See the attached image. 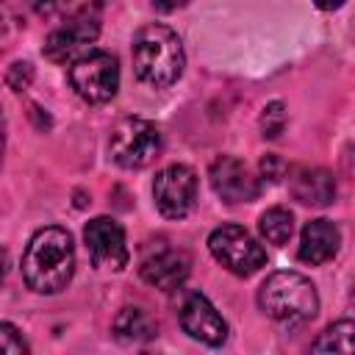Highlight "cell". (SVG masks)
<instances>
[{
    "label": "cell",
    "mask_w": 355,
    "mask_h": 355,
    "mask_svg": "<svg viewBox=\"0 0 355 355\" xmlns=\"http://www.w3.org/2000/svg\"><path fill=\"white\" fill-rule=\"evenodd\" d=\"M75 275V244L64 227H42L31 236L22 255V277L36 294H58Z\"/></svg>",
    "instance_id": "6da1fadb"
},
{
    "label": "cell",
    "mask_w": 355,
    "mask_h": 355,
    "mask_svg": "<svg viewBox=\"0 0 355 355\" xmlns=\"http://www.w3.org/2000/svg\"><path fill=\"white\" fill-rule=\"evenodd\" d=\"M130 55H133L136 78L153 89H166V86L178 83V78L183 75V67H186V53H183L180 36L161 22H150L136 31Z\"/></svg>",
    "instance_id": "7a4b0ae2"
},
{
    "label": "cell",
    "mask_w": 355,
    "mask_h": 355,
    "mask_svg": "<svg viewBox=\"0 0 355 355\" xmlns=\"http://www.w3.org/2000/svg\"><path fill=\"white\" fill-rule=\"evenodd\" d=\"M258 308L277 324H305L319 311L316 286L300 272H272L258 288Z\"/></svg>",
    "instance_id": "3957f363"
},
{
    "label": "cell",
    "mask_w": 355,
    "mask_h": 355,
    "mask_svg": "<svg viewBox=\"0 0 355 355\" xmlns=\"http://www.w3.org/2000/svg\"><path fill=\"white\" fill-rule=\"evenodd\" d=\"M100 28H103V3L92 0L78 11H72L55 31H50V36L44 39V55L55 64H72L75 58L92 50V44L100 36Z\"/></svg>",
    "instance_id": "277c9868"
},
{
    "label": "cell",
    "mask_w": 355,
    "mask_h": 355,
    "mask_svg": "<svg viewBox=\"0 0 355 355\" xmlns=\"http://www.w3.org/2000/svg\"><path fill=\"white\" fill-rule=\"evenodd\" d=\"M108 153L122 169H144L161 153V130L144 116H125L111 128Z\"/></svg>",
    "instance_id": "5b68a950"
},
{
    "label": "cell",
    "mask_w": 355,
    "mask_h": 355,
    "mask_svg": "<svg viewBox=\"0 0 355 355\" xmlns=\"http://www.w3.org/2000/svg\"><path fill=\"white\" fill-rule=\"evenodd\" d=\"M69 83L75 94L92 105L108 103L119 89V61L105 50H89L69 64Z\"/></svg>",
    "instance_id": "8992f818"
},
{
    "label": "cell",
    "mask_w": 355,
    "mask_h": 355,
    "mask_svg": "<svg viewBox=\"0 0 355 355\" xmlns=\"http://www.w3.org/2000/svg\"><path fill=\"white\" fill-rule=\"evenodd\" d=\"M208 250L236 277H250L266 266V250L239 225H222L208 236Z\"/></svg>",
    "instance_id": "52a82bcc"
},
{
    "label": "cell",
    "mask_w": 355,
    "mask_h": 355,
    "mask_svg": "<svg viewBox=\"0 0 355 355\" xmlns=\"http://www.w3.org/2000/svg\"><path fill=\"white\" fill-rule=\"evenodd\" d=\"M153 200L161 216L183 219L197 202V175L186 164L164 166L153 180Z\"/></svg>",
    "instance_id": "ba28073f"
},
{
    "label": "cell",
    "mask_w": 355,
    "mask_h": 355,
    "mask_svg": "<svg viewBox=\"0 0 355 355\" xmlns=\"http://www.w3.org/2000/svg\"><path fill=\"white\" fill-rule=\"evenodd\" d=\"M83 241H86V250L97 269L119 272L122 266H128L130 252H128V241H125V227L116 219L94 216L83 227Z\"/></svg>",
    "instance_id": "9c48e42d"
},
{
    "label": "cell",
    "mask_w": 355,
    "mask_h": 355,
    "mask_svg": "<svg viewBox=\"0 0 355 355\" xmlns=\"http://www.w3.org/2000/svg\"><path fill=\"white\" fill-rule=\"evenodd\" d=\"M180 327L194 341L208 347H222L227 341V322L214 308V302L202 291H189L180 305Z\"/></svg>",
    "instance_id": "30bf717a"
},
{
    "label": "cell",
    "mask_w": 355,
    "mask_h": 355,
    "mask_svg": "<svg viewBox=\"0 0 355 355\" xmlns=\"http://www.w3.org/2000/svg\"><path fill=\"white\" fill-rule=\"evenodd\" d=\"M211 189L225 202H250L258 197V178L250 172V166L233 155H219L208 169Z\"/></svg>",
    "instance_id": "8fae6325"
},
{
    "label": "cell",
    "mask_w": 355,
    "mask_h": 355,
    "mask_svg": "<svg viewBox=\"0 0 355 355\" xmlns=\"http://www.w3.org/2000/svg\"><path fill=\"white\" fill-rule=\"evenodd\" d=\"M189 255L180 252V250H169V247H161L158 252L147 255L139 266V275L144 283L161 288V291H172L178 286H183V280L189 277Z\"/></svg>",
    "instance_id": "7c38bea8"
},
{
    "label": "cell",
    "mask_w": 355,
    "mask_h": 355,
    "mask_svg": "<svg viewBox=\"0 0 355 355\" xmlns=\"http://www.w3.org/2000/svg\"><path fill=\"white\" fill-rule=\"evenodd\" d=\"M288 191L302 205L324 208L336 200V178L322 166H294L288 172Z\"/></svg>",
    "instance_id": "4fadbf2b"
},
{
    "label": "cell",
    "mask_w": 355,
    "mask_h": 355,
    "mask_svg": "<svg viewBox=\"0 0 355 355\" xmlns=\"http://www.w3.org/2000/svg\"><path fill=\"white\" fill-rule=\"evenodd\" d=\"M338 247H341V230L336 227V222L319 216V219H311L302 227L297 258L302 263L319 266V263H327L330 258H336Z\"/></svg>",
    "instance_id": "5bb4252c"
},
{
    "label": "cell",
    "mask_w": 355,
    "mask_h": 355,
    "mask_svg": "<svg viewBox=\"0 0 355 355\" xmlns=\"http://www.w3.org/2000/svg\"><path fill=\"white\" fill-rule=\"evenodd\" d=\"M155 322L150 319V313L144 308H136V305H128L116 313L114 319V336L122 341V344H141V341H150L155 336Z\"/></svg>",
    "instance_id": "9a60e30c"
},
{
    "label": "cell",
    "mask_w": 355,
    "mask_h": 355,
    "mask_svg": "<svg viewBox=\"0 0 355 355\" xmlns=\"http://www.w3.org/2000/svg\"><path fill=\"white\" fill-rule=\"evenodd\" d=\"M258 230H261V236L269 244L283 247V244H288V239L294 233V214L288 208H283V205H275V208H269V211L261 214Z\"/></svg>",
    "instance_id": "2e32d148"
},
{
    "label": "cell",
    "mask_w": 355,
    "mask_h": 355,
    "mask_svg": "<svg viewBox=\"0 0 355 355\" xmlns=\"http://www.w3.org/2000/svg\"><path fill=\"white\" fill-rule=\"evenodd\" d=\"M352 333H355V324H352L349 319H341V322L330 324V327L311 344V349H313V352H347V355H349V352L355 349Z\"/></svg>",
    "instance_id": "e0dca14e"
},
{
    "label": "cell",
    "mask_w": 355,
    "mask_h": 355,
    "mask_svg": "<svg viewBox=\"0 0 355 355\" xmlns=\"http://www.w3.org/2000/svg\"><path fill=\"white\" fill-rule=\"evenodd\" d=\"M283 128H286V108H283L280 100H275L261 114V130H263L266 139H277L283 133Z\"/></svg>",
    "instance_id": "ac0fdd59"
},
{
    "label": "cell",
    "mask_w": 355,
    "mask_h": 355,
    "mask_svg": "<svg viewBox=\"0 0 355 355\" xmlns=\"http://www.w3.org/2000/svg\"><path fill=\"white\" fill-rule=\"evenodd\" d=\"M31 347L28 341L22 338V333L11 324V322H0V352H8V355H25Z\"/></svg>",
    "instance_id": "d6986e66"
},
{
    "label": "cell",
    "mask_w": 355,
    "mask_h": 355,
    "mask_svg": "<svg viewBox=\"0 0 355 355\" xmlns=\"http://www.w3.org/2000/svg\"><path fill=\"white\" fill-rule=\"evenodd\" d=\"M6 83L14 92L31 89V83H33V67H31V61H14L8 67V72H6Z\"/></svg>",
    "instance_id": "ffe728a7"
},
{
    "label": "cell",
    "mask_w": 355,
    "mask_h": 355,
    "mask_svg": "<svg viewBox=\"0 0 355 355\" xmlns=\"http://www.w3.org/2000/svg\"><path fill=\"white\" fill-rule=\"evenodd\" d=\"M28 3L39 17H55L72 6V0H28Z\"/></svg>",
    "instance_id": "44dd1931"
},
{
    "label": "cell",
    "mask_w": 355,
    "mask_h": 355,
    "mask_svg": "<svg viewBox=\"0 0 355 355\" xmlns=\"http://www.w3.org/2000/svg\"><path fill=\"white\" fill-rule=\"evenodd\" d=\"M261 172H263V178H269V180L275 183V180H280V178H283L286 164H283L277 155H266V158L261 161Z\"/></svg>",
    "instance_id": "7402d4cb"
},
{
    "label": "cell",
    "mask_w": 355,
    "mask_h": 355,
    "mask_svg": "<svg viewBox=\"0 0 355 355\" xmlns=\"http://www.w3.org/2000/svg\"><path fill=\"white\" fill-rule=\"evenodd\" d=\"M153 3V8L155 11H164V14H169V11H178V8H183L189 0H150Z\"/></svg>",
    "instance_id": "603a6c76"
},
{
    "label": "cell",
    "mask_w": 355,
    "mask_h": 355,
    "mask_svg": "<svg viewBox=\"0 0 355 355\" xmlns=\"http://www.w3.org/2000/svg\"><path fill=\"white\" fill-rule=\"evenodd\" d=\"M3 150H6V114L0 105V164H3Z\"/></svg>",
    "instance_id": "cb8c5ba5"
},
{
    "label": "cell",
    "mask_w": 355,
    "mask_h": 355,
    "mask_svg": "<svg viewBox=\"0 0 355 355\" xmlns=\"http://www.w3.org/2000/svg\"><path fill=\"white\" fill-rule=\"evenodd\" d=\"M322 11H333V8H338V6H344V0H313Z\"/></svg>",
    "instance_id": "d4e9b609"
},
{
    "label": "cell",
    "mask_w": 355,
    "mask_h": 355,
    "mask_svg": "<svg viewBox=\"0 0 355 355\" xmlns=\"http://www.w3.org/2000/svg\"><path fill=\"white\" fill-rule=\"evenodd\" d=\"M6 272H8V252H6V250H0V283H3Z\"/></svg>",
    "instance_id": "484cf974"
}]
</instances>
